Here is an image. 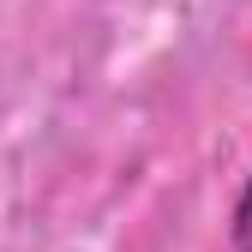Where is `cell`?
<instances>
[{"mask_svg":"<svg viewBox=\"0 0 252 252\" xmlns=\"http://www.w3.org/2000/svg\"><path fill=\"white\" fill-rule=\"evenodd\" d=\"M234 252H252V186H246L240 216H234Z\"/></svg>","mask_w":252,"mask_h":252,"instance_id":"6da1fadb","label":"cell"}]
</instances>
